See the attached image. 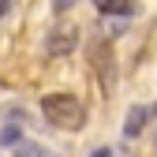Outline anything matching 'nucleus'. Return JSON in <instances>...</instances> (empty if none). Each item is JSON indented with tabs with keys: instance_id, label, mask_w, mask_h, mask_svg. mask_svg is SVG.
<instances>
[{
	"instance_id": "nucleus-8",
	"label": "nucleus",
	"mask_w": 157,
	"mask_h": 157,
	"mask_svg": "<svg viewBox=\"0 0 157 157\" xmlns=\"http://www.w3.org/2000/svg\"><path fill=\"white\" fill-rule=\"evenodd\" d=\"M8 4H11V0H0V19H4V11H8Z\"/></svg>"
},
{
	"instance_id": "nucleus-1",
	"label": "nucleus",
	"mask_w": 157,
	"mask_h": 157,
	"mask_svg": "<svg viewBox=\"0 0 157 157\" xmlns=\"http://www.w3.org/2000/svg\"><path fill=\"white\" fill-rule=\"evenodd\" d=\"M41 116L49 124L64 127V131H78L86 127V105L75 94H45L41 97Z\"/></svg>"
},
{
	"instance_id": "nucleus-4",
	"label": "nucleus",
	"mask_w": 157,
	"mask_h": 157,
	"mask_svg": "<svg viewBox=\"0 0 157 157\" xmlns=\"http://www.w3.org/2000/svg\"><path fill=\"white\" fill-rule=\"evenodd\" d=\"M94 4H97V11L109 15V19H127V15H135V4H131V0H94Z\"/></svg>"
},
{
	"instance_id": "nucleus-6",
	"label": "nucleus",
	"mask_w": 157,
	"mask_h": 157,
	"mask_svg": "<svg viewBox=\"0 0 157 157\" xmlns=\"http://www.w3.org/2000/svg\"><path fill=\"white\" fill-rule=\"evenodd\" d=\"M78 4V0H52V8H56V15H64V11H71Z\"/></svg>"
},
{
	"instance_id": "nucleus-5",
	"label": "nucleus",
	"mask_w": 157,
	"mask_h": 157,
	"mask_svg": "<svg viewBox=\"0 0 157 157\" xmlns=\"http://www.w3.org/2000/svg\"><path fill=\"white\" fill-rule=\"evenodd\" d=\"M11 153H15V157H56L49 146H41V142H30V139H26V142H19Z\"/></svg>"
},
{
	"instance_id": "nucleus-7",
	"label": "nucleus",
	"mask_w": 157,
	"mask_h": 157,
	"mask_svg": "<svg viewBox=\"0 0 157 157\" xmlns=\"http://www.w3.org/2000/svg\"><path fill=\"white\" fill-rule=\"evenodd\" d=\"M90 157H112V150H94Z\"/></svg>"
},
{
	"instance_id": "nucleus-2",
	"label": "nucleus",
	"mask_w": 157,
	"mask_h": 157,
	"mask_svg": "<svg viewBox=\"0 0 157 157\" xmlns=\"http://www.w3.org/2000/svg\"><path fill=\"white\" fill-rule=\"evenodd\" d=\"M71 49H78V26L56 23V26L49 30V37H45V56H64V52H71Z\"/></svg>"
},
{
	"instance_id": "nucleus-3",
	"label": "nucleus",
	"mask_w": 157,
	"mask_h": 157,
	"mask_svg": "<svg viewBox=\"0 0 157 157\" xmlns=\"http://www.w3.org/2000/svg\"><path fill=\"white\" fill-rule=\"evenodd\" d=\"M146 120H150V109L146 105H135L127 112V120H124V139H139V131L146 127Z\"/></svg>"
}]
</instances>
